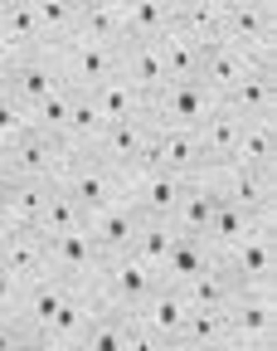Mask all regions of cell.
<instances>
[{
	"label": "cell",
	"instance_id": "1",
	"mask_svg": "<svg viewBox=\"0 0 277 351\" xmlns=\"http://www.w3.org/2000/svg\"><path fill=\"white\" fill-rule=\"evenodd\" d=\"M161 288V274L146 269L136 254H117V258H103L98 278H92V293L107 313H122V317H136L146 307V298Z\"/></svg>",
	"mask_w": 277,
	"mask_h": 351
},
{
	"label": "cell",
	"instance_id": "2",
	"mask_svg": "<svg viewBox=\"0 0 277 351\" xmlns=\"http://www.w3.org/2000/svg\"><path fill=\"white\" fill-rule=\"evenodd\" d=\"M214 269L234 283L239 298H272V225H258L243 244H234Z\"/></svg>",
	"mask_w": 277,
	"mask_h": 351
},
{
	"label": "cell",
	"instance_id": "3",
	"mask_svg": "<svg viewBox=\"0 0 277 351\" xmlns=\"http://www.w3.org/2000/svg\"><path fill=\"white\" fill-rule=\"evenodd\" d=\"M64 156H68V147L59 137H49V132H39V127H29L20 142H10L0 152V161H5L15 186H54Z\"/></svg>",
	"mask_w": 277,
	"mask_h": 351
},
{
	"label": "cell",
	"instance_id": "4",
	"mask_svg": "<svg viewBox=\"0 0 277 351\" xmlns=\"http://www.w3.org/2000/svg\"><path fill=\"white\" fill-rule=\"evenodd\" d=\"M49 54H54V64L64 73V88H73V93H92V88H103L107 78L122 73L117 49L92 44V39H64V44H54Z\"/></svg>",
	"mask_w": 277,
	"mask_h": 351
},
{
	"label": "cell",
	"instance_id": "5",
	"mask_svg": "<svg viewBox=\"0 0 277 351\" xmlns=\"http://www.w3.org/2000/svg\"><path fill=\"white\" fill-rule=\"evenodd\" d=\"M54 186H64V191L78 200V210L88 215V210H103V205H112V200L122 195V176H117L112 166H103L92 152H68Z\"/></svg>",
	"mask_w": 277,
	"mask_h": 351
},
{
	"label": "cell",
	"instance_id": "6",
	"mask_svg": "<svg viewBox=\"0 0 277 351\" xmlns=\"http://www.w3.org/2000/svg\"><path fill=\"white\" fill-rule=\"evenodd\" d=\"M214 108H219V98L209 93L200 78L166 83L156 93V103H151V127H185V132H195Z\"/></svg>",
	"mask_w": 277,
	"mask_h": 351
},
{
	"label": "cell",
	"instance_id": "7",
	"mask_svg": "<svg viewBox=\"0 0 277 351\" xmlns=\"http://www.w3.org/2000/svg\"><path fill=\"white\" fill-rule=\"evenodd\" d=\"M83 230H88V239L103 249V258H117V254H131V244H136V230H142V210H136L127 195H117L112 205H103V210H88L83 215Z\"/></svg>",
	"mask_w": 277,
	"mask_h": 351
},
{
	"label": "cell",
	"instance_id": "8",
	"mask_svg": "<svg viewBox=\"0 0 277 351\" xmlns=\"http://www.w3.org/2000/svg\"><path fill=\"white\" fill-rule=\"evenodd\" d=\"M5 88L10 98H20L29 112L44 103V98H54V93H64V73H59V64H54V54L49 49H34V54H25L10 73H5Z\"/></svg>",
	"mask_w": 277,
	"mask_h": 351
},
{
	"label": "cell",
	"instance_id": "9",
	"mask_svg": "<svg viewBox=\"0 0 277 351\" xmlns=\"http://www.w3.org/2000/svg\"><path fill=\"white\" fill-rule=\"evenodd\" d=\"M214 210H219V186H214V166H205L200 176H190V186H185V195L170 215V230L180 239H205Z\"/></svg>",
	"mask_w": 277,
	"mask_h": 351
},
{
	"label": "cell",
	"instance_id": "10",
	"mask_svg": "<svg viewBox=\"0 0 277 351\" xmlns=\"http://www.w3.org/2000/svg\"><path fill=\"white\" fill-rule=\"evenodd\" d=\"M49 239V269L64 278V283H92L103 269V249L88 239V230H73V234H44Z\"/></svg>",
	"mask_w": 277,
	"mask_h": 351
},
{
	"label": "cell",
	"instance_id": "11",
	"mask_svg": "<svg viewBox=\"0 0 277 351\" xmlns=\"http://www.w3.org/2000/svg\"><path fill=\"white\" fill-rule=\"evenodd\" d=\"M214 186L224 200H234L253 215H272V171H258V166H239L228 161L214 171Z\"/></svg>",
	"mask_w": 277,
	"mask_h": 351
},
{
	"label": "cell",
	"instance_id": "12",
	"mask_svg": "<svg viewBox=\"0 0 277 351\" xmlns=\"http://www.w3.org/2000/svg\"><path fill=\"white\" fill-rule=\"evenodd\" d=\"M151 132L156 127H146V122H112V127L98 132V142H92L88 152L122 176V171H131L136 161H142V152L151 147Z\"/></svg>",
	"mask_w": 277,
	"mask_h": 351
},
{
	"label": "cell",
	"instance_id": "13",
	"mask_svg": "<svg viewBox=\"0 0 277 351\" xmlns=\"http://www.w3.org/2000/svg\"><path fill=\"white\" fill-rule=\"evenodd\" d=\"M68 288L73 283H64L59 274H44V278H34V283H25V298H20V327L29 332V341H44V332H49V322H54V313H59V302L68 298Z\"/></svg>",
	"mask_w": 277,
	"mask_h": 351
},
{
	"label": "cell",
	"instance_id": "14",
	"mask_svg": "<svg viewBox=\"0 0 277 351\" xmlns=\"http://www.w3.org/2000/svg\"><path fill=\"white\" fill-rule=\"evenodd\" d=\"M272 103H277V69H253L248 78H239V83L219 98V108L234 112L239 122L272 117Z\"/></svg>",
	"mask_w": 277,
	"mask_h": 351
},
{
	"label": "cell",
	"instance_id": "15",
	"mask_svg": "<svg viewBox=\"0 0 277 351\" xmlns=\"http://www.w3.org/2000/svg\"><path fill=\"white\" fill-rule=\"evenodd\" d=\"M272 34H277L272 5H263V0H224V44L248 54L253 44H263Z\"/></svg>",
	"mask_w": 277,
	"mask_h": 351
},
{
	"label": "cell",
	"instance_id": "16",
	"mask_svg": "<svg viewBox=\"0 0 277 351\" xmlns=\"http://www.w3.org/2000/svg\"><path fill=\"white\" fill-rule=\"evenodd\" d=\"M146 152H151V161H156L161 171H170V176H185V181L205 171L200 137H195V132H185V127H156Z\"/></svg>",
	"mask_w": 277,
	"mask_h": 351
},
{
	"label": "cell",
	"instance_id": "17",
	"mask_svg": "<svg viewBox=\"0 0 277 351\" xmlns=\"http://www.w3.org/2000/svg\"><path fill=\"white\" fill-rule=\"evenodd\" d=\"M185 176H170V171H146V176H136V181L127 186V200L142 210V219H170L180 195H185Z\"/></svg>",
	"mask_w": 277,
	"mask_h": 351
},
{
	"label": "cell",
	"instance_id": "18",
	"mask_svg": "<svg viewBox=\"0 0 277 351\" xmlns=\"http://www.w3.org/2000/svg\"><path fill=\"white\" fill-rule=\"evenodd\" d=\"M258 225H272V215H253V210H243V205H234V200L219 195V210H214L209 230H205V244H209L214 258H224L234 244H243Z\"/></svg>",
	"mask_w": 277,
	"mask_h": 351
},
{
	"label": "cell",
	"instance_id": "19",
	"mask_svg": "<svg viewBox=\"0 0 277 351\" xmlns=\"http://www.w3.org/2000/svg\"><path fill=\"white\" fill-rule=\"evenodd\" d=\"M272 322H277L272 298H239V293H234V302L224 307L228 341H243V346H253V341H272Z\"/></svg>",
	"mask_w": 277,
	"mask_h": 351
},
{
	"label": "cell",
	"instance_id": "20",
	"mask_svg": "<svg viewBox=\"0 0 277 351\" xmlns=\"http://www.w3.org/2000/svg\"><path fill=\"white\" fill-rule=\"evenodd\" d=\"M0 269H10L20 283H34L44 274H54L49 269V239L34 234V230H15L5 244H0Z\"/></svg>",
	"mask_w": 277,
	"mask_h": 351
},
{
	"label": "cell",
	"instance_id": "21",
	"mask_svg": "<svg viewBox=\"0 0 277 351\" xmlns=\"http://www.w3.org/2000/svg\"><path fill=\"white\" fill-rule=\"evenodd\" d=\"M170 25L200 44V54L224 44V0H175Z\"/></svg>",
	"mask_w": 277,
	"mask_h": 351
},
{
	"label": "cell",
	"instance_id": "22",
	"mask_svg": "<svg viewBox=\"0 0 277 351\" xmlns=\"http://www.w3.org/2000/svg\"><path fill=\"white\" fill-rule=\"evenodd\" d=\"M170 0H122V44H156L170 29Z\"/></svg>",
	"mask_w": 277,
	"mask_h": 351
},
{
	"label": "cell",
	"instance_id": "23",
	"mask_svg": "<svg viewBox=\"0 0 277 351\" xmlns=\"http://www.w3.org/2000/svg\"><path fill=\"white\" fill-rule=\"evenodd\" d=\"M185 313H190V302H185V293L180 288H170V283H161L151 298H146V307L136 313V322H142L156 341H170V337H180V327H185Z\"/></svg>",
	"mask_w": 277,
	"mask_h": 351
},
{
	"label": "cell",
	"instance_id": "24",
	"mask_svg": "<svg viewBox=\"0 0 277 351\" xmlns=\"http://www.w3.org/2000/svg\"><path fill=\"white\" fill-rule=\"evenodd\" d=\"M68 39H92V44H107V49H122V0H83Z\"/></svg>",
	"mask_w": 277,
	"mask_h": 351
},
{
	"label": "cell",
	"instance_id": "25",
	"mask_svg": "<svg viewBox=\"0 0 277 351\" xmlns=\"http://www.w3.org/2000/svg\"><path fill=\"white\" fill-rule=\"evenodd\" d=\"M117 64H122V78L136 88V93H146L151 103H156V93L170 83L166 78V64H161V54H156V44H122L117 49Z\"/></svg>",
	"mask_w": 277,
	"mask_h": 351
},
{
	"label": "cell",
	"instance_id": "26",
	"mask_svg": "<svg viewBox=\"0 0 277 351\" xmlns=\"http://www.w3.org/2000/svg\"><path fill=\"white\" fill-rule=\"evenodd\" d=\"M248 73H253V64H248L243 49H234V44H214V49L200 54V83L214 98H224L228 88H234L239 78H248Z\"/></svg>",
	"mask_w": 277,
	"mask_h": 351
},
{
	"label": "cell",
	"instance_id": "27",
	"mask_svg": "<svg viewBox=\"0 0 277 351\" xmlns=\"http://www.w3.org/2000/svg\"><path fill=\"white\" fill-rule=\"evenodd\" d=\"M239 117L234 112H224V108H214L200 127H195V137H200V156H205V166H228L234 161V147H239Z\"/></svg>",
	"mask_w": 277,
	"mask_h": 351
},
{
	"label": "cell",
	"instance_id": "28",
	"mask_svg": "<svg viewBox=\"0 0 277 351\" xmlns=\"http://www.w3.org/2000/svg\"><path fill=\"white\" fill-rule=\"evenodd\" d=\"M92 103H98V112H103L107 127H112V122H146V108H151V98L136 93L122 73L107 78L103 88H92Z\"/></svg>",
	"mask_w": 277,
	"mask_h": 351
},
{
	"label": "cell",
	"instance_id": "29",
	"mask_svg": "<svg viewBox=\"0 0 277 351\" xmlns=\"http://www.w3.org/2000/svg\"><path fill=\"white\" fill-rule=\"evenodd\" d=\"M156 54L166 64V78L170 83H185V78H200V44L190 34H180L175 25L156 39Z\"/></svg>",
	"mask_w": 277,
	"mask_h": 351
},
{
	"label": "cell",
	"instance_id": "30",
	"mask_svg": "<svg viewBox=\"0 0 277 351\" xmlns=\"http://www.w3.org/2000/svg\"><path fill=\"white\" fill-rule=\"evenodd\" d=\"M205 269H214L209 244H205V239H175L170 258L161 263V283L180 288V283H190V278H195V274H205Z\"/></svg>",
	"mask_w": 277,
	"mask_h": 351
},
{
	"label": "cell",
	"instance_id": "31",
	"mask_svg": "<svg viewBox=\"0 0 277 351\" xmlns=\"http://www.w3.org/2000/svg\"><path fill=\"white\" fill-rule=\"evenodd\" d=\"M272 156H277V132H272V117L243 122V127H239V147H234V161H239V166L272 171Z\"/></svg>",
	"mask_w": 277,
	"mask_h": 351
},
{
	"label": "cell",
	"instance_id": "32",
	"mask_svg": "<svg viewBox=\"0 0 277 351\" xmlns=\"http://www.w3.org/2000/svg\"><path fill=\"white\" fill-rule=\"evenodd\" d=\"M0 34H5L20 54L44 49L39 44V20H34V0H5V5H0Z\"/></svg>",
	"mask_w": 277,
	"mask_h": 351
},
{
	"label": "cell",
	"instance_id": "33",
	"mask_svg": "<svg viewBox=\"0 0 277 351\" xmlns=\"http://www.w3.org/2000/svg\"><path fill=\"white\" fill-rule=\"evenodd\" d=\"M83 230V210L64 186H44V210H39V234H73Z\"/></svg>",
	"mask_w": 277,
	"mask_h": 351
},
{
	"label": "cell",
	"instance_id": "34",
	"mask_svg": "<svg viewBox=\"0 0 277 351\" xmlns=\"http://www.w3.org/2000/svg\"><path fill=\"white\" fill-rule=\"evenodd\" d=\"M175 230H170V219H142V230H136V244H131V254L146 263V269H156L161 274V263L170 258V249H175Z\"/></svg>",
	"mask_w": 277,
	"mask_h": 351
},
{
	"label": "cell",
	"instance_id": "35",
	"mask_svg": "<svg viewBox=\"0 0 277 351\" xmlns=\"http://www.w3.org/2000/svg\"><path fill=\"white\" fill-rule=\"evenodd\" d=\"M34 20H39V44L54 49V44H64L73 34L78 5H68V0H34Z\"/></svg>",
	"mask_w": 277,
	"mask_h": 351
},
{
	"label": "cell",
	"instance_id": "36",
	"mask_svg": "<svg viewBox=\"0 0 277 351\" xmlns=\"http://www.w3.org/2000/svg\"><path fill=\"white\" fill-rule=\"evenodd\" d=\"M180 293H185V302H190V307H209V313H219V307L234 302V283H228L219 269L195 274L190 283H180Z\"/></svg>",
	"mask_w": 277,
	"mask_h": 351
},
{
	"label": "cell",
	"instance_id": "37",
	"mask_svg": "<svg viewBox=\"0 0 277 351\" xmlns=\"http://www.w3.org/2000/svg\"><path fill=\"white\" fill-rule=\"evenodd\" d=\"M180 337H185V341H195V346H219V341H228L224 307H219V313H209V307H190V313H185Z\"/></svg>",
	"mask_w": 277,
	"mask_h": 351
},
{
	"label": "cell",
	"instance_id": "38",
	"mask_svg": "<svg viewBox=\"0 0 277 351\" xmlns=\"http://www.w3.org/2000/svg\"><path fill=\"white\" fill-rule=\"evenodd\" d=\"M39 210H44V186H15L5 195V215L15 230H34L39 234Z\"/></svg>",
	"mask_w": 277,
	"mask_h": 351
},
{
	"label": "cell",
	"instance_id": "39",
	"mask_svg": "<svg viewBox=\"0 0 277 351\" xmlns=\"http://www.w3.org/2000/svg\"><path fill=\"white\" fill-rule=\"evenodd\" d=\"M68 112H73V88H64V93H54V98H44L29 117H34V127H39V132H49V137H59V142H64Z\"/></svg>",
	"mask_w": 277,
	"mask_h": 351
},
{
	"label": "cell",
	"instance_id": "40",
	"mask_svg": "<svg viewBox=\"0 0 277 351\" xmlns=\"http://www.w3.org/2000/svg\"><path fill=\"white\" fill-rule=\"evenodd\" d=\"M34 127V117H29V108L20 103V98H10L5 88H0V152H5L10 142H20L25 132Z\"/></svg>",
	"mask_w": 277,
	"mask_h": 351
},
{
	"label": "cell",
	"instance_id": "41",
	"mask_svg": "<svg viewBox=\"0 0 277 351\" xmlns=\"http://www.w3.org/2000/svg\"><path fill=\"white\" fill-rule=\"evenodd\" d=\"M122 322H127L122 313H103L98 322L83 332L78 346H83V351H122Z\"/></svg>",
	"mask_w": 277,
	"mask_h": 351
},
{
	"label": "cell",
	"instance_id": "42",
	"mask_svg": "<svg viewBox=\"0 0 277 351\" xmlns=\"http://www.w3.org/2000/svg\"><path fill=\"white\" fill-rule=\"evenodd\" d=\"M20 298H25V283L10 269H0V317H15L20 313Z\"/></svg>",
	"mask_w": 277,
	"mask_h": 351
},
{
	"label": "cell",
	"instance_id": "43",
	"mask_svg": "<svg viewBox=\"0 0 277 351\" xmlns=\"http://www.w3.org/2000/svg\"><path fill=\"white\" fill-rule=\"evenodd\" d=\"M122 351H161V341H156L142 322H136V317H127V322H122Z\"/></svg>",
	"mask_w": 277,
	"mask_h": 351
},
{
	"label": "cell",
	"instance_id": "44",
	"mask_svg": "<svg viewBox=\"0 0 277 351\" xmlns=\"http://www.w3.org/2000/svg\"><path fill=\"white\" fill-rule=\"evenodd\" d=\"M29 341V332L20 327V317H0V351H20Z\"/></svg>",
	"mask_w": 277,
	"mask_h": 351
},
{
	"label": "cell",
	"instance_id": "45",
	"mask_svg": "<svg viewBox=\"0 0 277 351\" xmlns=\"http://www.w3.org/2000/svg\"><path fill=\"white\" fill-rule=\"evenodd\" d=\"M20 59H25V54H20V49H15V44H10V39H5V34H0V83H5V73H10V69H15V64H20Z\"/></svg>",
	"mask_w": 277,
	"mask_h": 351
},
{
	"label": "cell",
	"instance_id": "46",
	"mask_svg": "<svg viewBox=\"0 0 277 351\" xmlns=\"http://www.w3.org/2000/svg\"><path fill=\"white\" fill-rule=\"evenodd\" d=\"M161 351H205V346H195V341H185V337H170V341H161Z\"/></svg>",
	"mask_w": 277,
	"mask_h": 351
},
{
	"label": "cell",
	"instance_id": "47",
	"mask_svg": "<svg viewBox=\"0 0 277 351\" xmlns=\"http://www.w3.org/2000/svg\"><path fill=\"white\" fill-rule=\"evenodd\" d=\"M15 191V181H10V171H5V161H0V205H5V195Z\"/></svg>",
	"mask_w": 277,
	"mask_h": 351
},
{
	"label": "cell",
	"instance_id": "48",
	"mask_svg": "<svg viewBox=\"0 0 277 351\" xmlns=\"http://www.w3.org/2000/svg\"><path fill=\"white\" fill-rule=\"evenodd\" d=\"M15 234V225H10V215H5V205H0V244H5Z\"/></svg>",
	"mask_w": 277,
	"mask_h": 351
},
{
	"label": "cell",
	"instance_id": "49",
	"mask_svg": "<svg viewBox=\"0 0 277 351\" xmlns=\"http://www.w3.org/2000/svg\"><path fill=\"white\" fill-rule=\"evenodd\" d=\"M39 346H44V351H83L78 341H39Z\"/></svg>",
	"mask_w": 277,
	"mask_h": 351
},
{
	"label": "cell",
	"instance_id": "50",
	"mask_svg": "<svg viewBox=\"0 0 277 351\" xmlns=\"http://www.w3.org/2000/svg\"><path fill=\"white\" fill-rule=\"evenodd\" d=\"M205 351H248L243 341H219V346H205Z\"/></svg>",
	"mask_w": 277,
	"mask_h": 351
},
{
	"label": "cell",
	"instance_id": "51",
	"mask_svg": "<svg viewBox=\"0 0 277 351\" xmlns=\"http://www.w3.org/2000/svg\"><path fill=\"white\" fill-rule=\"evenodd\" d=\"M248 351H277V346H272V341H253Z\"/></svg>",
	"mask_w": 277,
	"mask_h": 351
},
{
	"label": "cell",
	"instance_id": "52",
	"mask_svg": "<svg viewBox=\"0 0 277 351\" xmlns=\"http://www.w3.org/2000/svg\"><path fill=\"white\" fill-rule=\"evenodd\" d=\"M20 351H44V346H39V341H25V346H20Z\"/></svg>",
	"mask_w": 277,
	"mask_h": 351
}]
</instances>
